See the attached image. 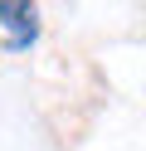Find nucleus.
<instances>
[{
    "label": "nucleus",
    "instance_id": "obj_1",
    "mask_svg": "<svg viewBox=\"0 0 146 151\" xmlns=\"http://www.w3.org/2000/svg\"><path fill=\"white\" fill-rule=\"evenodd\" d=\"M34 5L29 0H0V24H19V34L24 29H34Z\"/></svg>",
    "mask_w": 146,
    "mask_h": 151
}]
</instances>
